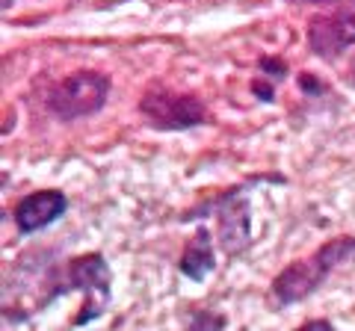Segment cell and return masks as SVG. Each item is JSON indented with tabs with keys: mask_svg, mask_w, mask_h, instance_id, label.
Masks as SVG:
<instances>
[{
	"mask_svg": "<svg viewBox=\"0 0 355 331\" xmlns=\"http://www.w3.org/2000/svg\"><path fill=\"white\" fill-rule=\"evenodd\" d=\"M355 255V237H335L326 246H320L314 255H308L302 260H293L287 269H282L272 278V296L282 307L296 305L308 299L317 287H323L331 269H338L343 260H349Z\"/></svg>",
	"mask_w": 355,
	"mask_h": 331,
	"instance_id": "1",
	"label": "cell"
},
{
	"mask_svg": "<svg viewBox=\"0 0 355 331\" xmlns=\"http://www.w3.org/2000/svg\"><path fill=\"white\" fill-rule=\"evenodd\" d=\"M110 89H113L110 74L80 69V71H71L69 77H62V80L44 95V107H48V113L53 118L77 121V118L101 113L107 98H110Z\"/></svg>",
	"mask_w": 355,
	"mask_h": 331,
	"instance_id": "2",
	"label": "cell"
},
{
	"mask_svg": "<svg viewBox=\"0 0 355 331\" xmlns=\"http://www.w3.org/2000/svg\"><path fill=\"white\" fill-rule=\"evenodd\" d=\"M139 113L154 130H190L207 121V107L190 92H172L166 86H151L139 98Z\"/></svg>",
	"mask_w": 355,
	"mask_h": 331,
	"instance_id": "3",
	"label": "cell"
},
{
	"mask_svg": "<svg viewBox=\"0 0 355 331\" xmlns=\"http://www.w3.org/2000/svg\"><path fill=\"white\" fill-rule=\"evenodd\" d=\"M202 213H214L219 222V246L225 255H240L252 240V219H249V202L243 195V186L216 195L214 202L202 204L198 211H187L181 222H193Z\"/></svg>",
	"mask_w": 355,
	"mask_h": 331,
	"instance_id": "4",
	"label": "cell"
},
{
	"mask_svg": "<svg viewBox=\"0 0 355 331\" xmlns=\"http://www.w3.org/2000/svg\"><path fill=\"white\" fill-rule=\"evenodd\" d=\"M65 290H83L86 302L80 307V314L74 316L71 325H86L92 323L95 316H101V311L110 302V267L104 255L98 251H89V255L71 258L69 267H65Z\"/></svg>",
	"mask_w": 355,
	"mask_h": 331,
	"instance_id": "5",
	"label": "cell"
},
{
	"mask_svg": "<svg viewBox=\"0 0 355 331\" xmlns=\"http://www.w3.org/2000/svg\"><path fill=\"white\" fill-rule=\"evenodd\" d=\"M308 48L320 60H338L343 51L355 45V12L352 9H331L308 21Z\"/></svg>",
	"mask_w": 355,
	"mask_h": 331,
	"instance_id": "6",
	"label": "cell"
},
{
	"mask_svg": "<svg viewBox=\"0 0 355 331\" xmlns=\"http://www.w3.org/2000/svg\"><path fill=\"white\" fill-rule=\"evenodd\" d=\"M65 211H69V198L62 190H39L21 198L12 211V219L21 234H36L57 222Z\"/></svg>",
	"mask_w": 355,
	"mask_h": 331,
	"instance_id": "7",
	"label": "cell"
},
{
	"mask_svg": "<svg viewBox=\"0 0 355 331\" xmlns=\"http://www.w3.org/2000/svg\"><path fill=\"white\" fill-rule=\"evenodd\" d=\"M214 269H216L214 237H210V231L202 225L190 240H187L181 258H178V272L187 275L190 281H205Z\"/></svg>",
	"mask_w": 355,
	"mask_h": 331,
	"instance_id": "8",
	"label": "cell"
},
{
	"mask_svg": "<svg viewBox=\"0 0 355 331\" xmlns=\"http://www.w3.org/2000/svg\"><path fill=\"white\" fill-rule=\"evenodd\" d=\"M258 69L266 71V77H270V80H272V77H284V74H287V65H284L282 60H270V57H263V60L258 62Z\"/></svg>",
	"mask_w": 355,
	"mask_h": 331,
	"instance_id": "9",
	"label": "cell"
},
{
	"mask_svg": "<svg viewBox=\"0 0 355 331\" xmlns=\"http://www.w3.org/2000/svg\"><path fill=\"white\" fill-rule=\"evenodd\" d=\"M291 3H314V6H335V9H352L355 0H291Z\"/></svg>",
	"mask_w": 355,
	"mask_h": 331,
	"instance_id": "10",
	"label": "cell"
},
{
	"mask_svg": "<svg viewBox=\"0 0 355 331\" xmlns=\"http://www.w3.org/2000/svg\"><path fill=\"white\" fill-rule=\"evenodd\" d=\"M225 325V319L216 316V319H207V316H196L190 319V328H222Z\"/></svg>",
	"mask_w": 355,
	"mask_h": 331,
	"instance_id": "11",
	"label": "cell"
},
{
	"mask_svg": "<svg viewBox=\"0 0 355 331\" xmlns=\"http://www.w3.org/2000/svg\"><path fill=\"white\" fill-rule=\"evenodd\" d=\"M252 92L258 95L261 101H272V95H275V92H272V86H266L263 80H254V83H252Z\"/></svg>",
	"mask_w": 355,
	"mask_h": 331,
	"instance_id": "12",
	"label": "cell"
},
{
	"mask_svg": "<svg viewBox=\"0 0 355 331\" xmlns=\"http://www.w3.org/2000/svg\"><path fill=\"white\" fill-rule=\"evenodd\" d=\"M305 328H331V323H323V319H314V323H305Z\"/></svg>",
	"mask_w": 355,
	"mask_h": 331,
	"instance_id": "13",
	"label": "cell"
},
{
	"mask_svg": "<svg viewBox=\"0 0 355 331\" xmlns=\"http://www.w3.org/2000/svg\"><path fill=\"white\" fill-rule=\"evenodd\" d=\"M347 77H349V86L355 89V57H352V62H349V71H347Z\"/></svg>",
	"mask_w": 355,
	"mask_h": 331,
	"instance_id": "14",
	"label": "cell"
},
{
	"mask_svg": "<svg viewBox=\"0 0 355 331\" xmlns=\"http://www.w3.org/2000/svg\"><path fill=\"white\" fill-rule=\"evenodd\" d=\"M18 3V0H3V6H15Z\"/></svg>",
	"mask_w": 355,
	"mask_h": 331,
	"instance_id": "15",
	"label": "cell"
}]
</instances>
